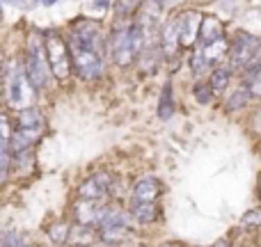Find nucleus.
Segmentation results:
<instances>
[{
	"label": "nucleus",
	"instance_id": "nucleus-1",
	"mask_svg": "<svg viewBox=\"0 0 261 247\" xmlns=\"http://www.w3.org/2000/svg\"><path fill=\"white\" fill-rule=\"evenodd\" d=\"M25 73L37 90H46L53 83V69L46 53V35L41 30H30L25 41V55H23Z\"/></svg>",
	"mask_w": 261,
	"mask_h": 247
},
{
	"label": "nucleus",
	"instance_id": "nucleus-2",
	"mask_svg": "<svg viewBox=\"0 0 261 247\" xmlns=\"http://www.w3.org/2000/svg\"><path fill=\"white\" fill-rule=\"evenodd\" d=\"M37 87L32 85V80L25 73V64L23 60H9L5 67V96H7V105L12 110H23L35 105Z\"/></svg>",
	"mask_w": 261,
	"mask_h": 247
},
{
	"label": "nucleus",
	"instance_id": "nucleus-3",
	"mask_svg": "<svg viewBox=\"0 0 261 247\" xmlns=\"http://www.w3.org/2000/svg\"><path fill=\"white\" fill-rule=\"evenodd\" d=\"M135 18H119L115 16V25L108 35V50L113 62L119 69H126L133 64V60L138 58V50L133 44V35H130V28H133Z\"/></svg>",
	"mask_w": 261,
	"mask_h": 247
},
{
	"label": "nucleus",
	"instance_id": "nucleus-4",
	"mask_svg": "<svg viewBox=\"0 0 261 247\" xmlns=\"http://www.w3.org/2000/svg\"><path fill=\"white\" fill-rule=\"evenodd\" d=\"M67 44H69V53H71L73 73H76L81 80H99L106 71V55L83 46L81 41L73 39L71 35L67 37Z\"/></svg>",
	"mask_w": 261,
	"mask_h": 247
},
{
	"label": "nucleus",
	"instance_id": "nucleus-5",
	"mask_svg": "<svg viewBox=\"0 0 261 247\" xmlns=\"http://www.w3.org/2000/svg\"><path fill=\"white\" fill-rule=\"evenodd\" d=\"M46 53H48V62L53 69V76L60 83H67L73 76V62L71 53H69L67 39L58 35V32H48L46 35Z\"/></svg>",
	"mask_w": 261,
	"mask_h": 247
},
{
	"label": "nucleus",
	"instance_id": "nucleus-6",
	"mask_svg": "<svg viewBox=\"0 0 261 247\" xmlns=\"http://www.w3.org/2000/svg\"><path fill=\"white\" fill-rule=\"evenodd\" d=\"M179 44L181 50H193L199 41V28H202L204 14L199 9H181L179 14Z\"/></svg>",
	"mask_w": 261,
	"mask_h": 247
},
{
	"label": "nucleus",
	"instance_id": "nucleus-7",
	"mask_svg": "<svg viewBox=\"0 0 261 247\" xmlns=\"http://www.w3.org/2000/svg\"><path fill=\"white\" fill-rule=\"evenodd\" d=\"M259 46H261V39L257 35H250L245 30L236 32V39L231 41V50H229V67L245 69L248 62L252 60V55L257 53Z\"/></svg>",
	"mask_w": 261,
	"mask_h": 247
},
{
	"label": "nucleus",
	"instance_id": "nucleus-8",
	"mask_svg": "<svg viewBox=\"0 0 261 247\" xmlns=\"http://www.w3.org/2000/svg\"><path fill=\"white\" fill-rule=\"evenodd\" d=\"M158 41H161V55H165V58H170V60H176V55L181 53L179 16L165 18V23L161 25V32H158Z\"/></svg>",
	"mask_w": 261,
	"mask_h": 247
},
{
	"label": "nucleus",
	"instance_id": "nucleus-9",
	"mask_svg": "<svg viewBox=\"0 0 261 247\" xmlns=\"http://www.w3.org/2000/svg\"><path fill=\"white\" fill-rule=\"evenodd\" d=\"M106 208L108 206L96 204V199H83L73 206V222L85 227H101L106 217Z\"/></svg>",
	"mask_w": 261,
	"mask_h": 247
},
{
	"label": "nucleus",
	"instance_id": "nucleus-10",
	"mask_svg": "<svg viewBox=\"0 0 261 247\" xmlns=\"http://www.w3.org/2000/svg\"><path fill=\"white\" fill-rule=\"evenodd\" d=\"M110 185H113V176H110V172H96L94 176H90V179L78 188V195H81L83 199H99L108 193Z\"/></svg>",
	"mask_w": 261,
	"mask_h": 247
},
{
	"label": "nucleus",
	"instance_id": "nucleus-11",
	"mask_svg": "<svg viewBox=\"0 0 261 247\" xmlns=\"http://www.w3.org/2000/svg\"><path fill=\"white\" fill-rule=\"evenodd\" d=\"M41 130L44 128H23V126H16L12 140H9L12 153H21V151H25V149H32V144L39 142Z\"/></svg>",
	"mask_w": 261,
	"mask_h": 247
},
{
	"label": "nucleus",
	"instance_id": "nucleus-12",
	"mask_svg": "<svg viewBox=\"0 0 261 247\" xmlns=\"http://www.w3.org/2000/svg\"><path fill=\"white\" fill-rule=\"evenodd\" d=\"M163 195V185L158 179L147 176V179H140L133 188V199L135 202H156Z\"/></svg>",
	"mask_w": 261,
	"mask_h": 247
},
{
	"label": "nucleus",
	"instance_id": "nucleus-13",
	"mask_svg": "<svg viewBox=\"0 0 261 247\" xmlns=\"http://www.w3.org/2000/svg\"><path fill=\"white\" fill-rule=\"evenodd\" d=\"M225 37V25L218 16H211V14H204V21H202V28H199V41L197 44L206 46L216 39H222Z\"/></svg>",
	"mask_w": 261,
	"mask_h": 247
},
{
	"label": "nucleus",
	"instance_id": "nucleus-14",
	"mask_svg": "<svg viewBox=\"0 0 261 247\" xmlns=\"http://www.w3.org/2000/svg\"><path fill=\"white\" fill-rule=\"evenodd\" d=\"M199 48H202L204 58L208 60V62L213 64V67H218V64H222V60H229V50H231V41L227 39V37H222V39H216L211 41V44L202 46L197 44Z\"/></svg>",
	"mask_w": 261,
	"mask_h": 247
},
{
	"label": "nucleus",
	"instance_id": "nucleus-15",
	"mask_svg": "<svg viewBox=\"0 0 261 247\" xmlns=\"http://www.w3.org/2000/svg\"><path fill=\"white\" fill-rule=\"evenodd\" d=\"M174 94H172V80H167L163 85V92H161V101H158V119L161 122H170L174 117Z\"/></svg>",
	"mask_w": 261,
	"mask_h": 247
},
{
	"label": "nucleus",
	"instance_id": "nucleus-16",
	"mask_svg": "<svg viewBox=\"0 0 261 247\" xmlns=\"http://www.w3.org/2000/svg\"><path fill=\"white\" fill-rule=\"evenodd\" d=\"M231 71H234V69L227 67V64H218V67L213 69L211 73H208V83H211V87H213V92H216V96H222V94H225L227 85H229V80H231Z\"/></svg>",
	"mask_w": 261,
	"mask_h": 247
},
{
	"label": "nucleus",
	"instance_id": "nucleus-17",
	"mask_svg": "<svg viewBox=\"0 0 261 247\" xmlns=\"http://www.w3.org/2000/svg\"><path fill=\"white\" fill-rule=\"evenodd\" d=\"M16 126H23V128H44V113L39 108H35V105L18 110Z\"/></svg>",
	"mask_w": 261,
	"mask_h": 247
},
{
	"label": "nucleus",
	"instance_id": "nucleus-18",
	"mask_svg": "<svg viewBox=\"0 0 261 247\" xmlns=\"http://www.w3.org/2000/svg\"><path fill=\"white\" fill-rule=\"evenodd\" d=\"M188 62H190V69H193V76L197 78V80H199V78H204L206 73H211L213 69H216L206 58H204V53H202V48H199V46H195V48H193V53H190V60H188Z\"/></svg>",
	"mask_w": 261,
	"mask_h": 247
},
{
	"label": "nucleus",
	"instance_id": "nucleus-19",
	"mask_svg": "<svg viewBox=\"0 0 261 247\" xmlns=\"http://www.w3.org/2000/svg\"><path fill=\"white\" fill-rule=\"evenodd\" d=\"M252 99V94H250V87L245 85H241L239 90L234 92V94L229 96V99H227V103H225V110L227 113H236V110H243L245 105H248V101Z\"/></svg>",
	"mask_w": 261,
	"mask_h": 247
},
{
	"label": "nucleus",
	"instance_id": "nucleus-20",
	"mask_svg": "<svg viewBox=\"0 0 261 247\" xmlns=\"http://www.w3.org/2000/svg\"><path fill=\"white\" fill-rule=\"evenodd\" d=\"M133 215L138 217V220L142 222V225H149V222L156 220L158 208H156V204H153V202H135V206H133Z\"/></svg>",
	"mask_w": 261,
	"mask_h": 247
},
{
	"label": "nucleus",
	"instance_id": "nucleus-21",
	"mask_svg": "<svg viewBox=\"0 0 261 247\" xmlns=\"http://www.w3.org/2000/svg\"><path fill=\"white\" fill-rule=\"evenodd\" d=\"M193 96H195V101H197L199 105H208V103H211L213 96H216V92H213V87H211V83H208V78H206V80H202V78H199V80L195 83Z\"/></svg>",
	"mask_w": 261,
	"mask_h": 247
},
{
	"label": "nucleus",
	"instance_id": "nucleus-22",
	"mask_svg": "<svg viewBox=\"0 0 261 247\" xmlns=\"http://www.w3.org/2000/svg\"><path fill=\"white\" fill-rule=\"evenodd\" d=\"M128 234V227H99V238L103 240L106 245L110 243H122Z\"/></svg>",
	"mask_w": 261,
	"mask_h": 247
},
{
	"label": "nucleus",
	"instance_id": "nucleus-23",
	"mask_svg": "<svg viewBox=\"0 0 261 247\" xmlns=\"http://www.w3.org/2000/svg\"><path fill=\"white\" fill-rule=\"evenodd\" d=\"M69 236H71V227L67 222H53L48 227V238L53 240L55 245H67Z\"/></svg>",
	"mask_w": 261,
	"mask_h": 247
},
{
	"label": "nucleus",
	"instance_id": "nucleus-24",
	"mask_svg": "<svg viewBox=\"0 0 261 247\" xmlns=\"http://www.w3.org/2000/svg\"><path fill=\"white\" fill-rule=\"evenodd\" d=\"M69 238H71L73 243L90 245V243H92V227H85V225H73L71 236H69Z\"/></svg>",
	"mask_w": 261,
	"mask_h": 247
},
{
	"label": "nucleus",
	"instance_id": "nucleus-25",
	"mask_svg": "<svg viewBox=\"0 0 261 247\" xmlns=\"http://www.w3.org/2000/svg\"><path fill=\"white\" fill-rule=\"evenodd\" d=\"M245 85L250 87L252 99H261V67L254 69L252 73H245Z\"/></svg>",
	"mask_w": 261,
	"mask_h": 247
},
{
	"label": "nucleus",
	"instance_id": "nucleus-26",
	"mask_svg": "<svg viewBox=\"0 0 261 247\" xmlns=\"http://www.w3.org/2000/svg\"><path fill=\"white\" fill-rule=\"evenodd\" d=\"M243 227H261V208H250L243 217H241Z\"/></svg>",
	"mask_w": 261,
	"mask_h": 247
},
{
	"label": "nucleus",
	"instance_id": "nucleus-27",
	"mask_svg": "<svg viewBox=\"0 0 261 247\" xmlns=\"http://www.w3.org/2000/svg\"><path fill=\"white\" fill-rule=\"evenodd\" d=\"M110 7H115V5H110V0H94L90 7V16H101V14H106Z\"/></svg>",
	"mask_w": 261,
	"mask_h": 247
},
{
	"label": "nucleus",
	"instance_id": "nucleus-28",
	"mask_svg": "<svg viewBox=\"0 0 261 247\" xmlns=\"http://www.w3.org/2000/svg\"><path fill=\"white\" fill-rule=\"evenodd\" d=\"M3 247H23L21 243V236L16 234V231H7L3 238Z\"/></svg>",
	"mask_w": 261,
	"mask_h": 247
},
{
	"label": "nucleus",
	"instance_id": "nucleus-29",
	"mask_svg": "<svg viewBox=\"0 0 261 247\" xmlns=\"http://www.w3.org/2000/svg\"><path fill=\"white\" fill-rule=\"evenodd\" d=\"M259 67H261V46L257 48V53L252 55V60H250V62H248V67H245L243 71H245V73H252L254 69H259Z\"/></svg>",
	"mask_w": 261,
	"mask_h": 247
},
{
	"label": "nucleus",
	"instance_id": "nucleus-30",
	"mask_svg": "<svg viewBox=\"0 0 261 247\" xmlns=\"http://www.w3.org/2000/svg\"><path fill=\"white\" fill-rule=\"evenodd\" d=\"M12 126H9V117L7 115H3V144H9V140H12Z\"/></svg>",
	"mask_w": 261,
	"mask_h": 247
},
{
	"label": "nucleus",
	"instance_id": "nucleus-31",
	"mask_svg": "<svg viewBox=\"0 0 261 247\" xmlns=\"http://www.w3.org/2000/svg\"><path fill=\"white\" fill-rule=\"evenodd\" d=\"M7 5H14V7H25V0H5Z\"/></svg>",
	"mask_w": 261,
	"mask_h": 247
},
{
	"label": "nucleus",
	"instance_id": "nucleus-32",
	"mask_svg": "<svg viewBox=\"0 0 261 247\" xmlns=\"http://www.w3.org/2000/svg\"><path fill=\"white\" fill-rule=\"evenodd\" d=\"M37 3H39V5H44V7H50V5H55V3H58V0H37ZM35 3V5H37Z\"/></svg>",
	"mask_w": 261,
	"mask_h": 247
},
{
	"label": "nucleus",
	"instance_id": "nucleus-33",
	"mask_svg": "<svg viewBox=\"0 0 261 247\" xmlns=\"http://www.w3.org/2000/svg\"><path fill=\"white\" fill-rule=\"evenodd\" d=\"M211 247H231V245L227 243V240H218V243H213Z\"/></svg>",
	"mask_w": 261,
	"mask_h": 247
},
{
	"label": "nucleus",
	"instance_id": "nucleus-34",
	"mask_svg": "<svg viewBox=\"0 0 261 247\" xmlns=\"http://www.w3.org/2000/svg\"><path fill=\"white\" fill-rule=\"evenodd\" d=\"M71 247H90V245H81V243H73Z\"/></svg>",
	"mask_w": 261,
	"mask_h": 247
},
{
	"label": "nucleus",
	"instance_id": "nucleus-35",
	"mask_svg": "<svg viewBox=\"0 0 261 247\" xmlns=\"http://www.w3.org/2000/svg\"><path fill=\"white\" fill-rule=\"evenodd\" d=\"M161 247H176V245H161Z\"/></svg>",
	"mask_w": 261,
	"mask_h": 247
},
{
	"label": "nucleus",
	"instance_id": "nucleus-36",
	"mask_svg": "<svg viewBox=\"0 0 261 247\" xmlns=\"http://www.w3.org/2000/svg\"><path fill=\"white\" fill-rule=\"evenodd\" d=\"M259 147H261V144H259Z\"/></svg>",
	"mask_w": 261,
	"mask_h": 247
}]
</instances>
